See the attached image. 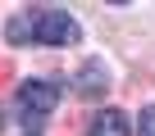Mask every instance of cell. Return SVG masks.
I'll use <instances>...</instances> for the list:
<instances>
[{"instance_id":"6da1fadb","label":"cell","mask_w":155,"mask_h":136,"mask_svg":"<svg viewBox=\"0 0 155 136\" xmlns=\"http://www.w3.org/2000/svg\"><path fill=\"white\" fill-rule=\"evenodd\" d=\"M59 104V86L46 82V77H32L18 86V109H23V127H41L46 113H55Z\"/></svg>"},{"instance_id":"7a4b0ae2","label":"cell","mask_w":155,"mask_h":136,"mask_svg":"<svg viewBox=\"0 0 155 136\" xmlns=\"http://www.w3.org/2000/svg\"><path fill=\"white\" fill-rule=\"evenodd\" d=\"M78 36H82V27L64 9H37V41L41 45H73Z\"/></svg>"},{"instance_id":"3957f363","label":"cell","mask_w":155,"mask_h":136,"mask_svg":"<svg viewBox=\"0 0 155 136\" xmlns=\"http://www.w3.org/2000/svg\"><path fill=\"white\" fill-rule=\"evenodd\" d=\"M73 86H78V95H87V100H96V95H101V91L110 86V68H105V59H87Z\"/></svg>"},{"instance_id":"277c9868","label":"cell","mask_w":155,"mask_h":136,"mask_svg":"<svg viewBox=\"0 0 155 136\" xmlns=\"http://www.w3.org/2000/svg\"><path fill=\"white\" fill-rule=\"evenodd\" d=\"M87 131L91 136H128V118H123V109H101Z\"/></svg>"},{"instance_id":"5b68a950","label":"cell","mask_w":155,"mask_h":136,"mask_svg":"<svg viewBox=\"0 0 155 136\" xmlns=\"http://www.w3.org/2000/svg\"><path fill=\"white\" fill-rule=\"evenodd\" d=\"M5 32H9V41H14V45H28V41H37V14L28 9V14L9 18V27H5Z\"/></svg>"},{"instance_id":"8992f818","label":"cell","mask_w":155,"mask_h":136,"mask_svg":"<svg viewBox=\"0 0 155 136\" xmlns=\"http://www.w3.org/2000/svg\"><path fill=\"white\" fill-rule=\"evenodd\" d=\"M137 131H141V136H155V104H150V109H141V122H137Z\"/></svg>"},{"instance_id":"52a82bcc","label":"cell","mask_w":155,"mask_h":136,"mask_svg":"<svg viewBox=\"0 0 155 136\" xmlns=\"http://www.w3.org/2000/svg\"><path fill=\"white\" fill-rule=\"evenodd\" d=\"M0 127H5V118H0Z\"/></svg>"}]
</instances>
